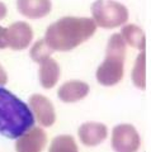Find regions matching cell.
<instances>
[{"label":"cell","mask_w":151,"mask_h":152,"mask_svg":"<svg viewBox=\"0 0 151 152\" xmlns=\"http://www.w3.org/2000/svg\"><path fill=\"white\" fill-rule=\"evenodd\" d=\"M48 152H79V150L71 136L61 134L52 140Z\"/></svg>","instance_id":"14"},{"label":"cell","mask_w":151,"mask_h":152,"mask_svg":"<svg viewBox=\"0 0 151 152\" xmlns=\"http://www.w3.org/2000/svg\"><path fill=\"white\" fill-rule=\"evenodd\" d=\"M89 85L79 80L66 81L60 86L57 96L64 103H75L84 99L89 94Z\"/></svg>","instance_id":"10"},{"label":"cell","mask_w":151,"mask_h":152,"mask_svg":"<svg viewBox=\"0 0 151 152\" xmlns=\"http://www.w3.org/2000/svg\"><path fill=\"white\" fill-rule=\"evenodd\" d=\"M121 37L125 41V43H128L131 47L139 48L142 51L146 46V39H145V33L140 27L135 24H127L122 27L121 31Z\"/></svg>","instance_id":"13"},{"label":"cell","mask_w":151,"mask_h":152,"mask_svg":"<svg viewBox=\"0 0 151 152\" xmlns=\"http://www.w3.org/2000/svg\"><path fill=\"white\" fill-rule=\"evenodd\" d=\"M7 13H8L7 5H5V4H4V3H1V1H0V20H1V19H4V18H5Z\"/></svg>","instance_id":"19"},{"label":"cell","mask_w":151,"mask_h":152,"mask_svg":"<svg viewBox=\"0 0 151 152\" xmlns=\"http://www.w3.org/2000/svg\"><path fill=\"white\" fill-rule=\"evenodd\" d=\"M52 52L54 51L51 50L48 46H47L45 39H41V41L36 42V43L33 45V47L31 48L29 55H31V58L34 61V62L42 64L47 58H50V56H51Z\"/></svg>","instance_id":"16"},{"label":"cell","mask_w":151,"mask_h":152,"mask_svg":"<svg viewBox=\"0 0 151 152\" xmlns=\"http://www.w3.org/2000/svg\"><path fill=\"white\" fill-rule=\"evenodd\" d=\"M34 127V117L29 107L12 91L0 88V134L7 138H19Z\"/></svg>","instance_id":"2"},{"label":"cell","mask_w":151,"mask_h":152,"mask_svg":"<svg viewBox=\"0 0 151 152\" xmlns=\"http://www.w3.org/2000/svg\"><path fill=\"white\" fill-rule=\"evenodd\" d=\"M40 83L45 89H51L57 84L60 79V66L52 58H47L40 64Z\"/></svg>","instance_id":"12"},{"label":"cell","mask_w":151,"mask_h":152,"mask_svg":"<svg viewBox=\"0 0 151 152\" xmlns=\"http://www.w3.org/2000/svg\"><path fill=\"white\" fill-rule=\"evenodd\" d=\"M8 41H7V28L0 26V50L7 48Z\"/></svg>","instance_id":"17"},{"label":"cell","mask_w":151,"mask_h":152,"mask_svg":"<svg viewBox=\"0 0 151 152\" xmlns=\"http://www.w3.org/2000/svg\"><path fill=\"white\" fill-rule=\"evenodd\" d=\"M80 142L85 146L93 147L100 145L107 138L108 129L104 124L98 122H88L80 126L78 131Z\"/></svg>","instance_id":"9"},{"label":"cell","mask_w":151,"mask_h":152,"mask_svg":"<svg viewBox=\"0 0 151 152\" xmlns=\"http://www.w3.org/2000/svg\"><path fill=\"white\" fill-rule=\"evenodd\" d=\"M126 43L119 33L112 34L107 46L106 60L97 70V80L103 86H113L123 77Z\"/></svg>","instance_id":"3"},{"label":"cell","mask_w":151,"mask_h":152,"mask_svg":"<svg viewBox=\"0 0 151 152\" xmlns=\"http://www.w3.org/2000/svg\"><path fill=\"white\" fill-rule=\"evenodd\" d=\"M132 81L136 88L141 90L145 89V53L141 52L135 61V66L132 70Z\"/></svg>","instance_id":"15"},{"label":"cell","mask_w":151,"mask_h":152,"mask_svg":"<svg viewBox=\"0 0 151 152\" xmlns=\"http://www.w3.org/2000/svg\"><path fill=\"white\" fill-rule=\"evenodd\" d=\"M141 145L140 134L131 124H118L112 131V147L116 152H137Z\"/></svg>","instance_id":"5"},{"label":"cell","mask_w":151,"mask_h":152,"mask_svg":"<svg viewBox=\"0 0 151 152\" xmlns=\"http://www.w3.org/2000/svg\"><path fill=\"white\" fill-rule=\"evenodd\" d=\"M95 29L90 18L64 17L47 28L45 42L52 51H71L88 41Z\"/></svg>","instance_id":"1"},{"label":"cell","mask_w":151,"mask_h":152,"mask_svg":"<svg viewBox=\"0 0 151 152\" xmlns=\"http://www.w3.org/2000/svg\"><path fill=\"white\" fill-rule=\"evenodd\" d=\"M33 38V31L31 26L26 22H15L7 28L8 47L12 50L21 51L31 45Z\"/></svg>","instance_id":"7"},{"label":"cell","mask_w":151,"mask_h":152,"mask_svg":"<svg viewBox=\"0 0 151 152\" xmlns=\"http://www.w3.org/2000/svg\"><path fill=\"white\" fill-rule=\"evenodd\" d=\"M47 142L46 133L41 128L33 127L17 140V152H41Z\"/></svg>","instance_id":"8"},{"label":"cell","mask_w":151,"mask_h":152,"mask_svg":"<svg viewBox=\"0 0 151 152\" xmlns=\"http://www.w3.org/2000/svg\"><path fill=\"white\" fill-rule=\"evenodd\" d=\"M7 83H8V75L5 70L3 69V66L0 65V86H4Z\"/></svg>","instance_id":"18"},{"label":"cell","mask_w":151,"mask_h":152,"mask_svg":"<svg viewBox=\"0 0 151 152\" xmlns=\"http://www.w3.org/2000/svg\"><path fill=\"white\" fill-rule=\"evenodd\" d=\"M92 14L95 26L104 29L121 27L128 19L127 8L114 0H95L92 4Z\"/></svg>","instance_id":"4"},{"label":"cell","mask_w":151,"mask_h":152,"mask_svg":"<svg viewBox=\"0 0 151 152\" xmlns=\"http://www.w3.org/2000/svg\"><path fill=\"white\" fill-rule=\"evenodd\" d=\"M28 107L34 119L43 127H51L56 121L55 108L48 99L41 94L32 95L28 100Z\"/></svg>","instance_id":"6"},{"label":"cell","mask_w":151,"mask_h":152,"mask_svg":"<svg viewBox=\"0 0 151 152\" xmlns=\"http://www.w3.org/2000/svg\"><path fill=\"white\" fill-rule=\"evenodd\" d=\"M17 8L22 15L29 19H40L51 12V0H17Z\"/></svg>","instance_id":"11"}]
</instances>
